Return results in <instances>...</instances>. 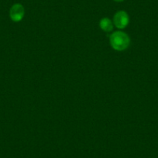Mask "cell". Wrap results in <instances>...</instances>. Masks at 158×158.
Listing matches in <instances>:
<instances>
[{
    "instance_id": "1",
    "label": "cell",
    "mask_w": 158,
    "mask_h": 158,
    "mask_svg": "<svg viewBox=\"0 0 158 158\" xmlns=\"http://www.w3.org/2000/svg\"><path fill=\"white\" fill-rule=\"evenodd\" d=\"M110 44L114 50L123 51L127 49L130 44V39L128 35L123 31L114 32L110 36Z\"/></svg>"
},
{
    "instance_id": "2",
    "label": "cell",
    "mask_w": 158,
    "mask_h": 158,
    "mask_svg": "<svg viewBox=\"0 0 158 158\" xmlns=\"http://www.w3.org/2000/svg\"><path fill=\"white\" fill-rule=\"evenodd\" d=\"M130 23V18L125 11H118L115 14L113 18V23L116 28L119 30L126 28Z\"/></svg>"
},
{
    "instance_id": "3",
    "label": "cell",
    "mask_w": 158,
    "mask_h": 158,
    "mask_svg": "<svg viewBox=\"0 0 158 158\" xmlns=\"http://www.w3.org/2000/svg\"><path fill=\"white\" fill-rule=\"evenodd\" d=\"M24 14H25V10L21 4H14L10 9V16L13 22H19L22 20Z\"/></svg>"
},
{
    "instance_id": "4",
    "label": "cell",
    "mask_w": 158,
    "mask_h": 158,
    "mask_svg": "<svg viewBox=\"0 0 158 158\" xmlns=\"http://www.w3.org/2000/svg\"><path fill=\"white\" fill-rule=\"evenodd\" d=\"M99 26L100 28L106 32H110L113 29V24H112V21L109 18H103V19H102L100 20Z\"/></svg>"
},
{
    "instance_id": "5",
    "label": "cell",
    "mask_w": 158,
    "mask_h": 158,
    "mask_svg": "<svg viewBox=\"0 0 158 158\" xmlns=\"http://www.w3.org/2000/svg\"><path fill=\"white\" fill-rule=\"evenodd\" d=\"M114 1H115V2H123L124 0H114Z\"/></svg>"
}]
</instances>
